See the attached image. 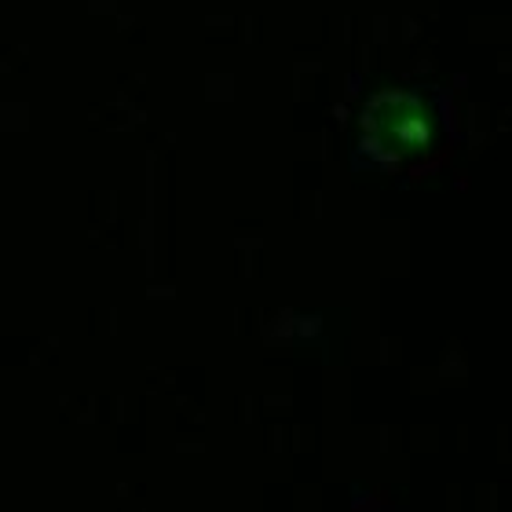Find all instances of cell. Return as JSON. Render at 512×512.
I'll list each match as a JSON object with an SVG mask.
<instances>
[{"instance_id": "obj_1", "label": "cell", "mask_w": 512, "mask_h": 512, "mask_svg": "<svg viewBox=\"0 0 512 512\" xmlns=\"http://www.w3.org/2000/svg\"><path fill=\"white\" fill-rule=\"evenodd\" d=\"M359 132L366 154H374L377 161H403L432 143L436 121L432 110L410 92H377L366 103Z\"/></svg>"}]
</instances>
